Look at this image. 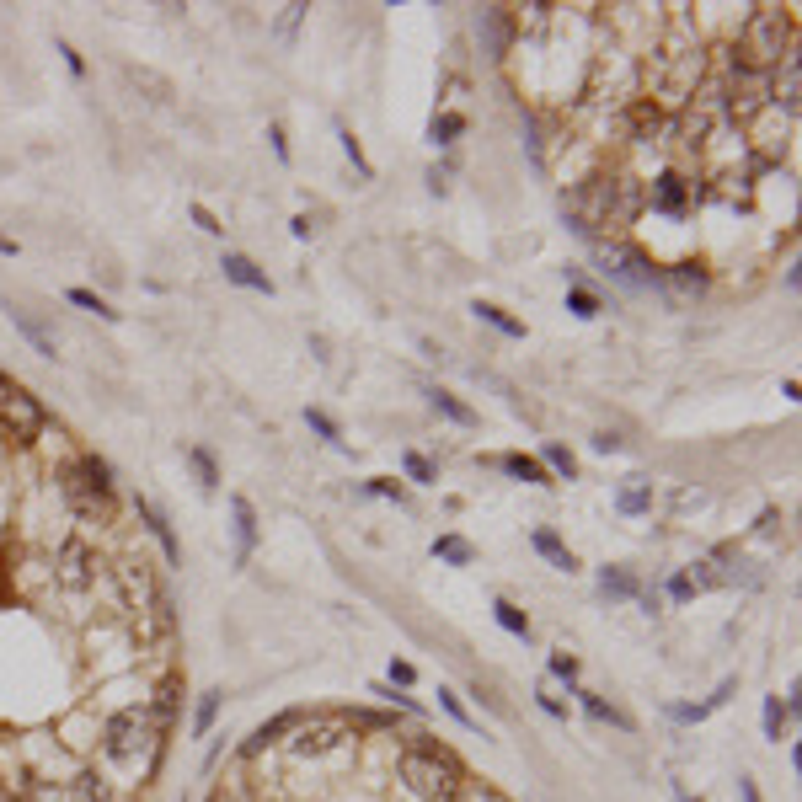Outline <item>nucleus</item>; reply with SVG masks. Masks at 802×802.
Listing matches in <instances>:
<instances>
[{
	"instance_id": "de8ad7c7",
	"label": "nucleus",
	"mask_w": 802,
	"mask_h": 802,
	"mask_svg": "<svg viewBox=\"0 0 802 802\" xmlns=\"http://www.w3.org/2000/svg\"><path fill=\"white\" fill-rule=\"evenodd\" d=\"M375 492H380V498H396V503H401V487L391 482V476H380V482H375Z\"/></svg>"
},
{
	"instance_id": "a18cd8bd",
	"label": "nucleus",
	"mask_w": 802,
	"mask_h": 802,
	"mask_svg": "<svg viewBox=\"0 0 802 802\" xmlns=\"http://www.w3.org/2000/svg\"><path fill=\"white\" fill-rule=\"evenodd\" d=\"M305 418H311V428H316L321 439H332V444H337V423L327 418V412H305Z\"/></svg>"
},
{
	"instance_id": "a878e982",
	"label": "nucleus",
	"mask_w": 802,
	"mask_h": 802,
	"mask_svg": "<svg viewBox=\"0 0 802 802\" xmlns=\"http://www.w3.org/2000/svg\"><path fill=\"white\" fill-rule=\"evenodd\" d=\"M434 407L444 412V418H450V423H460V428H471L476 423V412L466 407V401H455L450 391H434Z\"/></svg>"
},
{
	"instance_id": "4c0bfd02",
	"label": "nucleus",
	"mask_w": 802,
	"mask_h": 802,
	"mask_svg": "<svg viewBox=\"0 0 802 802\" xmlns=\"http://www.w3.org/2000/svg\"><path fill=\"white\" fill-rule=\"evenodd\" d=\"M551 674L573 685V680H578V658H573V653H551Z\"/></svg>"
},
{
	"instance_id": "aec40b11",
	"label": "nucleus",
	"mask_w": 802,
	"mask_h": 802,
	"mask_svg": "<svg viewBox=\"0 0 802 802\" xmlns=\"http://www.w3.org/2000/svg\"><path fill=\"white\" fill-rule=\"evenodd\" d=\"M11 327H17V332L27 337V343H33V348L43 353V359H54V337H49V327H43V321H33L27 311H17V305H11Z\"/></svg>"
},
{
	"instance_id": "f257e3e1",
	"label": "nucleus",
	"mask_w": 802,
	"mask_h": 802,
	"mask_svg": "<svg viewBox=\"0 0 802 802\" xmlns=\"http://www.w3.org/2000/svg\"><path fill=\"white\" fill-rule=\"evenodd\" d=\"M396 781L412 802H450L460 792V781H466V770H460V760L439 744H401Z\"/></svg>"
},
{
	"instance_id": "7c9ffc66",
	"label": "nucleus",
	"mask_w": 802,
	"mask_h": 802,
	"mask_svg": "<svg viewBox=\"0 0 802 802\" xmlns=\"http://www.w3.org/2000/svg\"><path fill=\"white\" fill-rule=\"evenodd\" d=\"M546 471H557V476H562V482H573V476H578V460H573V455H567V450H562V444H551V450H546Z\"/></svg>"
},
{
	"instance_id": "e433bc0d",
	"label": "nucleus",
	"mask_w": 802,
	"mask_h": 802,
	"mask_svg": "<svg viewBox=\"0 0 802 802\" xmlns=\"http://www.w3.org/2000/svg\"><path fill=\"white\" fill-rule=\"evenodd\" d=\"M567 305H573V316H599V300L589 295V289L573 284V295H567Z\"/></svg>"
},
{
	"instance_id": "20e7f679",
	"label": "nucleus",
	"mask_w": 802,
	"mask_h": 802,
	"mask_svg": "<svg viewBox=\"0 0 802 802\" xmlns=\"http://www.w3.org/2000/svg\"><path fill=\"white\" fill-rule=\"evenodd\" d=\"M353 744V728H348V717H300V728L295 738H284V749H289V760H343Z\"/></svg>"
},
{
	"instance_id": "393cba45",
	"label": "nucleus",
	"mask_w": 802,
	"mask_h": 802,
	"mask_svg": "<svg viewBox=\"0 0 802 802\" xmlns=\"http://www.w3.org/2000/svg\"><path fill=\"white\" fill-rule=\"evenodd\" d=\"M578 701H583V712H589V717H599V722H610V728H631V722H626L621 712H615L610 701H599V696H589V690H578Z\"/></svg>"
},
{
	"instance_id": "2eb2a0df",
	"label": "nucleus",
	"mask_w": 802,
	"mask_h": 802,
	"mask_svg": "<svg viewBox=\"0 0 802 802\" xmlns=\"http://www.w3.org/2000/svg\"><path fill=\"white\" fill-rule=\"evenodd\" d=\"M70 802H113V781H107L102 770H75Z\"/></svg>"
},
{
	"instance_id": "a19ab883",
	"label": "nucleus",
	"mask_w": 802,
	"mask_h": 802,
	"mask_svg": "<svg viewBox=\"0 0 802 802\" xmlns=\"http://www.w3.org/2000/svg\"><path fill=\"white\" fill-rule=\"evenodd\" d=\"M193 466H198V476H204V487L220 482V471H214V455H209V450H193Z\"/></svg>"
},
{
	"instance_id": "49530a36",
	"label": "nucleus",
	"mask_w": 802,
	"mask_h": 802,
	"mask_svg": "<svg viewBox=\"0 0 802 802\" xmlns=\"http://www.w3.org/2000/svg\"><path fill=\"white\" fill-rule=\"evenodd\" d=\"M412 680H418V669H412V663H401V658H396V663H391V685H401V690H407Z\"/></svg>"
},
{
	"instance_id": "423d86ee",
	"label": "nucleus",
	"mask_w": 802,
	"mask_h": 802,
	"mask_svg": "<svg viewBox=\"0 0 802 802\" xmlns=\"http://www.w3.org/2000/svg\"><path fill=\"white\" fill-rule=\"evenodd\" d=\"M562 209H567V220H573L583 236H594L599 225L615 220V177H589V182H578V188L562 198Z\"/></svg>"
},
{
	"instance_id": "6e6552de",
	"label": "nucleus",
	"mask_w": 802,
	"mask_h": 802,
	"mask_svg": "<svg viewBox=\"0 0 802 802\" xmlns=\"http://www.w3.org/2000/svg\"><path fill=\"white\" fill-rule=\"evenodd\" d=\"M97 551H91L86 541H65L59 546V557H54V583L59 589H70V594H81V589H91L97 583Z\"/></svg>"
},
{
	"instance_id": "bb28decb",
	"label": "nucleus",
	"mask_w": 802,
	"mask_h": 802,
	"mask_svg": "<svg viewBox=\"0 0 802 802\" xmlns=\"http://www.w3.org/2000/svg\"><path fill=\"white\" fill-rule=\"evenodd\" d=\"M492 615H498V626H503V631H514V637H530V615L514 610L508 599H498V605H492Z\"/></svg>"
},
{
	"instance_id": "1a4fd4ad",
	"label": "nucleus",
	"mask_w": 802,
	"mask_h": 802,
	"mask_svg": "<svg viewBox=\"0 0 802 802\" xmlns=\"http://www.w3.org/2000/svg\"><path fill=\"white\" fill-rule=\"evenodd\" d=\"M118 589L129 605H140V610H156L161 605V594H156V578H150V562H118Z\"/></svg>"
},
{
	"instance_id": "ea45409f",
	"label": "nucleus",
	"mask_w": 802,
	"mask_h": 802,
	"mask_svg": "<svg viewBox=\"0 0 802 802\" xmlns=\"http://www.w3.org/2000/svg\"><path fill=\"white\" fill-rule=\"evenodd\" d=\"M375 696H385V701H396V706H401V712H412V717H418V712H423V706H418V701H412V696H401V690H396V685H375Z\"/></svg>"
},
{
	"instance_id": "09e8293b",
	"label": "nucleus",
	"mask_w": 802,
	"mask_h": 802,
	"mask_svg": "<svg viewBox=\"0 0 802 802\" xmlns=\"http://www.w3.org/2000/svg\"><path fill=\"white\" fill-rule=\"evenodd\" d=\"M738 797H744V802H760V786H754V781L744 776V781H738Z\"/></svg>"
},
{
	"instance_id": "3c124183",
	"label": "nucleus",
	"mask_w": 802,
	"mask_h": 802,
	"mask_svg": "<svg viewBox=\"0 0 802 802\" xmlns=\"http://www.w3.org/2000/svg\"><path fill=\"white\" fill-rule=\"evenodd\" d=\"M0 802H17V786H11L6 776H0Z\"/></svg>"
},
{
	"instance_id": "f3484780",
	"label": "nucleus",
	"mask_w": 802,
	"mask_h": 802,
	"mask_svg": "<svg viewBox=\"0 0 802 802\" xmlns=\"http://www.w3.org/2000/svg\"><path fill=\"white\" fill-rule=\"evenodd\" d=\"M140 519L150 524V535H156V541H161V551H166V562H182V546H177V535H172V524H166V519H161V508H156V503H145V498H140Z\"/></svg>"
},
{
	"instance_id": "c03bdc74",
	"label": "nucleus",
	"mask_w": 802,
	"mask_h": 802,
	"mask_svg": "<svg viewBox=\"0 0 802 802\" xmlns=\"http://www.w3.org/2000/svg\"><path fill=\"white\" fill-rule=\"evenodd\" d=\"M407 476L412 482H434V466H428L423 455H407Z\"/></svg>"
},
{
	"instance_id": "473e14b6",
	"label": "nucleus",
	"mask_w": 802,
	"mask_h": 802,
	"mask_svg": "<svg viewBox=\"0 0 802 802\" xmlns=\"http://www.w3.org/2000/svg\"><path fill=\"white\" fill-rule=\"evenodd\" d=\"M337 140H343V156L353 161V172H359V177H375V166H369L364 161V150H359V140H353V134L343 129V134H337Z\"/></svg>"
},
{
	"instance_id": "dca6fc26",
	"label": "nucleus",
	"mask_w": 802,
	"mask_h": 802,
	"mask_svg": "<svg viewBox=\"0 0 802 802\" xmlns=\"http://www.w3.org/2000/svg\"><path fill=\"white\" fill-rule=\"evenodd\" d=\"M177 706H182V690H177V680H166V685L156 690V696L145 701V712H150V722H156V728L166 733V728L177 722Z\"/></svg>"
},
{
	"instance_id": "a211bd4d",
	"label": "nucleus",
	"mask_w": 802,
	"mask_h": 802,
	"mask_svg": "<svg viewBox=\"0 0 802 802\" xmlns=\"http://www.w3.org/2000/svg\"><path fill=\"white\" fill-rule=\"evenodd\" d=\"M658 289H669V295H701L706 273L696 268V262H685V268H674V273H658Z\"/></svg>"
},
{
	"instance_id": "8fccbe9b",
	"label": "nucleus",
	"mask_w": 802,
	"mask_h": 802,
	"mask_svg": "<svg viewBox=\"0 0 802 802\" xmlns=\"http://www.w3.org/2000/svg\"><path fill=\"white\" fill-rule=\"evenodd\" d=\"M268 140H273V150H279V161H289V145H284V129H268Z\"/></svg>"
},
{
	"instance_id": "f704fd0d",
	"label": "nucleus",
	"mask_w": 802,
	"mask_h": 802,
	"mask_svg": "<svg viewBox=\"0 0 802 802\" xmlns=\"http://www.w3.org/2000/svg\"><path fill=\"white\" fill-rule=\"evenodd\" d=\"M460 129H466V118H455V113H444V118H434V140H439V145H450V140H455Z\"/></svg>"
},
{
	"instance_id": "c756f323",
	"label": "nucleus",
	"mask_w": 802,
	"mask_h": 802,
	"mask_svg": "<svg viewBox=\"0 0 802 802\" xmlns=\"http://www.w3.org/2000/svg\"><path fill=\"white\" fill-rule=\"evenodd\" d=\"M70 305H81V311H91V316H102V321H118V311L107 300H97L91 289H70Z\"/></svg>"
},
{
	"instance_id": "72a5a7b5",
	"label": "nucleus",
	"mask_w": 802,
	"mask_h": 802,
	"mask_svg": "<svg viewBox=\"0 0 802 802\" xmlns=\"http://www.w3.org/2000/svg\"><path fill=\"white\" fill-rule=\"evenodd\" d=\"M209 802H257V792H252L246 781H225V786H220V792H214Z\"/></svg>"
},
{
	"instance_id": "0eeeda50",
	"label": "nucleus",
	"mask_w": 802,
	"mask_h": 802,
	"mask_svg": "<svg viewBox=\"0 0 802 802\" xmlns=\"http://www.w3.org/2000/svg\"><path fill=\"white\" fill-rule=\"evenodd\" d=\"M0 423H6V434L17 444H33L43 428H49V412H43L38 396H27L22 385L0 380Z\"/></svg>"
},
{
	"instance_id": "2f4dec72",
	"label": "nucleus",
	"mask_w": 802,
	"mask_h": 802,
	"mask_svg": "<svg viewBox=\"0 0 802 802\" xmlns=\"http://www.w3.org/2000/svg\"><path fill=\"white\" fill-rule=\"evenodd\" d=\"M450 802H508V797H498V792L482 786V781H460V792H455Z\"/></svg>"
},
{
	"instance_id": "39448f33",
	"label": "nucleus",
	"mask_w": 802,
	"mask_h": 802,
	"mask_svg": "<svg viewBox=\"0 0 802 802\" xmlns=\"http://www.w3.org/2000/svg\"><path fill=\"white\" fill-rule=\"evenodd\" d=\"M59 487H65V498H70V508L81 519H107L113 514V482H107L102 460H75V466L59 476Z\"/></svg>"
},
{
	"instance_id": "7ed1b4c3",
	"label": "nucleus",
	"mask_w": 802,
	"mask_h": 802,
	"mask_svg": "<svg viewBox=\"0 0 802 802\" xmlns=\"http://www.w3.org/2000/svg\"><path fill=\"white\" fill-rule=\"evenodd\" d=\"M156 749H161V728L150 722L145 712V701L140 706H123V712H113L102 722V754H107V765H150L156 760Z\"/></svg>"
},
{
	"instance_id": "603ef678",
	"label": "nucleus",
	"mask_w": 802,
	"mask_h": 802,
	"mask_svg": "<svg viewBox=\"0 0 802 802\" xmlns=\"http://www.w3.org/2000/svg\"><path fill=\"white\" fill-rule=\"evenodd\" d=\"M0 252H6V257H17V241H6V236H0Z\"/></svg>"
},
{
	"instance_id": "4be33fe9",
	"label": "nucleus",
	"mask_w": 802,
	"mask_h": 802,
	"mask_svg": "<svg viewBox=\"0 0 802 802\" xmlns=\"http://www.w3.org/2000/svg\"><path fill=\"white\" fill-rule=\"evenodd\" d=\"M503 471L519 476V482H535V487H557V482H551V471L541 466V460H530V455H503Z\"/></svg>"
},
{
	"instance_id": "79ce46f5",
	"label": "nucleus",
	"mask_w": 802,
	"mask_h": 802,
	"mask_svg": "<svg viewBox=\"0 0 802 802\" xmlns=\"http://www.w3.org/2000/svg\"><path fill=\"white\" fill-rule=\"evenodd\" d=\"M214 712H220V696H214V690H209V696L198 701V733H209V722H214Z\"/></svg>"
},
{
	"instance_id": "37998d69",
	"label": "nucleus",
	"mask_w": 802,
	"mask_h": 802,
	"mask_svg": "<svg viewBox=\"0 0 802 802\" xmlns=\"http://www.w3.org/2000/svg\"><path fill=\"white\" fill-rule=\"evenodd\" d=\"M188 214H193V225H198V230H209V236H220V230H225V225H220V220H214V214L204 209V204H193Z\"/></svg>"
},
{
	"instance_id": "cd10ccee",
	"label": "nucleus",
	"mask_w": 802,
	"mask_h": 802,
	"mask_svg": "<svg viewBox=\"0 0 802 802\" xmlns=\"http://www.w3.org/2000/svg\"><path fill=\"white\" fill-rule=\"evenodd\" d=\"M476 321H487V327H498L503 337H524V327H519L514 316H503L498 305H476Z\"/></svg>"
},
{
	"instance_id": "9b49d317",
	"label": "nucleus",
	"mask_w": 802,
	"mask_h": 802,
	"mask_svg": "<svg viewBox=\"0 0 802 802\" xmlns=\"http://www.w3.org/2000/svg\"><path fill=\"white\" fill-rule=\"evenodd\" d=\"M653 209H658V214H674V220H680V214L690 209V182H685V177H674V172H669V177H658V182H653Z\"/></svg>"
},
{
	"instance_id": "c85d7f7f",
	"label": "nucleus",
	"mask_w": 802,
	"mask_h": 802,
	"mask_svg": "<svg viewBox=\"0 0 802 802\" xmlns=\"http://www.w3.org/2000/svg\"><path fill=\"white\" fill-rule=\"evenodd\" d=\"M434 557L455 562V567H466V562H471V546L460 541V535H439V541H434Z\"/></svg>"
},
{
	"instance_id": "6ab92c4d",
	"label": "nucleus",
	"mask_w": 802,
	"mask_h": 802,
	"mask_svg": "<svg viewBox=\"0 0 802 802\" xmlns=\"http://www.w3.org/2000/svg\"><path fill=\"white\" fill-rule=\"evenodd\" d=\"M476 27L487 33V54H492V59H503V49H508V11H503V6H487Z\"/></svg>"
},
{
	"instance_id": "412c9836",
	"label": "nucleus",
	"mask_w": 802,
	"mask_h": 802,
	"mask_svg": "<svg viewBox=\"0 0 802 802\" xmlns=\"http://www.w3.org/2000/svg\"><path fill=\"white\" fill-rule=\"evenodd\" d=\"M530 546L541 551V557H546L551 567H562V573H573V567H578V557H573V551H567L551 530H535V535H530Z\"/></svg>"
},
{
	"instance_id": "f03ea898",
	"label": "nucleus",
	"mask_w": 802,
	"mask_h": 802,
	"mask_svg": "<svg viewBox=\"0 0 802 802\" xmlns=\"http://www.w3.org/2000/svg\"><path fill=\"white\" fill-rule=\"evenodd\" d=\"M786 54H792V11L786 6H754L744 38H738V65L749 75H765V70H776Z\"/></svg>"
},
{
	"instance_id": "b1692460",
	"label": "nucleus",
	"mask_w": 802,
	"mask_h": 802,
	"mask_svg": "<svg viewBox=\"0 0 802 802\" xmlns=\"http://www.w3.org/2000/svg\"><path fill=\"white\" fill-rule=\"evenodd\" d=\"M599 589H605L610 599H637V594H642V589H637V578L621 573V567H605V573H599Z\"/></svg>"
},
{
	"instance_id": "4468645a",
	"label": "nucleus",
	"mask_w": 802,
	"mask_h": 802,
	"mask_svg": "<svg viewBox=\"0 0 802 802\" xmlns=\"http://www.w3.org/2000/svg\"><path fill=\"white\" fill-rule=\"evenodd\" d=\"M230 514H236V557L246 562V557H252V546H257V508L236 492V498H230Z\"/></svg>"
},
{
	"instance_id": "c9c22d12",
	"label": "nucleus",
	"mask_w": 802,
	"mask_h": 802,
	"mask_svg": "<svg viewBox=\"0 0 802 802\" xmlns=\"http://www.w3.org/2000/svg\"><path fill=\"white\" fill-rule=\"evenodd\" d=\"M439 706H444V712H450V717H455V722H460V728H466V733L476 728V722H471V712H466V706H460V696H450V690H439Z\"/></svg>"
},
{
	"instance_id": "9d476101",
	"label": "nucleus",
	"mask_w": 802,
	"mask_h": 802,
	"mask_svg": "<svg viewBox=\"0 0 802 802\" xmlns=\"http://www.w3.org/2000/svg\"><path fill=\"white\" fill-rule=\"evenodd\" d=\"M797 91H802V65H797V49L776 65V86H770V107H786V113H797Z\"/></svg>"
},
{
	"instance_id": "5701e85b",
	"label": "nucleus",
	"mask_w": 802,
	"mask_h": 802,
	"mask_svg": "<svg viewBox=\"0 0 802 802\" xmlns=\"http://www.w3.org/2000/svg\"><path fill=\"white\" fill-rule=\"evenodd\" d=\"M647 503H653V482H642V476L615 492V508H621V514H647Z\"/></svg>"
},
{
	"instance_id": "f8f14e48",
	"label": "nucleus",
	"mask_w": 802,
	"mask_h": 802,
	"mask_svg": "<svg viewBox=\"0 0 802 802\" xmlns=\"http://www.w3.org/2000/svg\"><path fill=\"white\" fill-rule=\"evenodd\" d=\"M295 728H300V712H279L273 722H262V728L246 738V754L257 760V754H268L273 744H284V733H295Z\"/></svg>"
},
{
	"instance_id": "58836bf2",
	"label": "nucleus",
	"mask_w": 802,
	"mask_h": 802,
	"mask_svg": "<svg viewBox=\"0 0 802 802\" xmlns=\"http://www.w3.org/2000/svg\"><path fill=\"white\" fill-rule=\"evenodd\" d=\"M781 722H786V712H781V701L770 696V701H765V733L776 738V744H781Z\"/></svg>"
},
{
	"instance_id": "ddd939ff",
	"label": "nucleus",
	"mask_w": 802,
	"mask_h": 802,
	"mask_svg": "<svg viewBox=\"0 0 802 802\" xmlns=\"http://www.w3.org/2000/svg\"><path fill=\"white\" fill-rule=\"evenodd\" d=\"M225 279L230 284H241V289H257V295H273V284H268V273H257V262L252 257H241V252H225Z\"/></svg>"
}]
</instances>
